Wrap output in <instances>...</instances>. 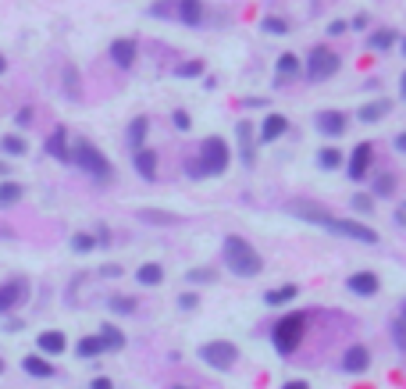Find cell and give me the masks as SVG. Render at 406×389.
Masks as SVG:
<instances>
[{
	"label": "cell",
	"instance_id": "obj_1",
	"mask_svg": "<svg viewBox=\"0 0 406 389\" xmlns=\"http://www.w3.org/2000/svg\"><path fill=\"white\" fill-rule=\"evenodd\" d=\"M289 211L296 218H307L314 225H321V229H328V232H338V236H349V239H360V243H378V232L367 229V225H360L353 218H335L328 211H321L317 203H289Z\"/></svg>",
	"mask_w": 406,
	"mask_h": 389
},
{
	"label": "cell",
	"instance_id": "obj_2",
	"mask_svg": "<svg viewBox=\"0 0 406 389\" xmlns=\"http://www.w3.org/2000/svg\"><path fill=\"white\" fill-rule=\"evenodd\" d=\"M225 264H228L235 275H246V279H253V275L264 272L261 254H256L243 236H225Z\"/></svg>",
	"mask_w": 406,
	"mask_h": 389
},
{
	"label": "cell",
	"instance_id": "obj_3",
	"mask_svg": "<svg viewBox=\"0 0 406 389\" xmlns=\"http://www.w3.org/2000/svg\"><path fill=\"white\" fill-rule=\"evenodd\" d=\"M72 161H75V165L79 168H85V172H90L93 179H100V182H111L114 179V168H111V161H107L97 147H93V143H75V150H72Z\"/></svg>",
	"mask_w": 406,
	"mask_h": 389
},
{
	"label": "cell",
	"instance_id": "obj_4",
	"mask_svg": "<svg viewBox=\"0 0 406 389\" xmlns=\"http://www.w3.org/2000/svg\"><path fill=\"white\" fill-rule=\"evenodd\" d=\"M196 165H200V175H221L228 168V143L221 136H210L200 143V157H196Z\"/></svg>",
	"mask_w": 406,
	"mask_h": 389
},
{
	"label": "cell",
	"instance_id": "obj_5",
	"mask_svg": "<svg viewBox=\"0 0 406 389\" xmlns=\"http://www.w3.org/2000/svg\"><path fill=\"white\" fill-rule=\"evenodd\" d=\"M299 336H303V315H285V318L271 329V339H274V346H278V354H285V357L299 346Z\"/></svg>",
	"mask_w": 406,
	"mask_h": 389
},
{
	"label": "cell",
	"instance_id": "obj_6",
	"mask_svg": "<svg viewBox=\"0 0 406 389\" xmlns=\"http://www.w3.org/2000/svg\"><path fill=\"white\" fill-rule=\"evenodd\" d=\"M338 72V54H332L328 47H314L310 50V61H307V79L310 83H325Z\"/></svg>",
	"mask_w": 406,
	"mask_h": 389
},
{
	"label": "cell",
	"instance_id": "obj_7",
	"mask_svg": "<svg viewBox=\"0 0 406 389\" xmlns=\"http://www.w3.org/2000/svg\"><path fill=\"white\" fill-rule=\"evenodd\" d=\"M200 357H203V364L218 368V372H228V368L235 364V357H239V350H235L228 339H214V343L200 346Z\"/></svg>",
	"mask_w": 406,
	"mask_h": 389
},
{
	"label": "cell",
	"instance_id": "obj_8",
	"mask_svg": "<svg viewBox=\"0 0 406 389\" xmlns=\"http://www.w3.org/2000/svg\"><path fill=\"white\" fill-rule=\"evenodd\" d=\"M26 293H29V282H26V279H8V282H0V315L14 311V307L26 300Z\"/></svg>",
	"mask_w": 406,
	"mask_h": 389
},
{
	"label": "cell",
	"instance_id": "obj_9",
	"mask_svg": "<svg viewBox=\"0 0 406 389\" xmlns=\"http://www.w3.org/2000/svg\"><path fill=\"white\" fill-rule=\"evenodd\" d=\"M371 143H356V150H353V157H349V179H363L367 175V168H371Z\"/></svg>",
	"mask_w": 406,
	"mask_h": 389
},
{
	"label": "cell",
	"instance_id": "obj_10",
	"mask_svg": "<svg viewBox=\"0 0 406 389\" xmlns=\"http://www.w3.org/2000/svg\"><path fill=\"white\" fill-rule=\"evenodd\" d=\"M367 364H371L367 346H349V350H346V357H342V368H346V372H353V375L367 372Z\"/></svg>",
	"mask_w": 406,
	"mask_h": 389
},
{
	"label": "cell",
	"instance_id": "obj_11",
	"mask_svg": "<svg viewBox=\"0 0 406 389\" xmlns=\"http://www.w3.org/2000/svg\"><path fill=\"white\" fill-rule=\"evenodd\" d=\"M111 57H114L118 68H132L136 65V43H132V39H114V43H111Z\"/></svg>",
	"mask_w": 406,
	"mask_h": 389
},
{
	"label": "cell",
	"instance_id": "obj_12",
	"mask_svg": "<svg viewBox=\"0 0 406 389\" xmlns=\"http://www.w3.org/2000/svg\"><path fill=\"white\" fill-rule=\"evenodd\" d=\"M349 290H353L356 297H374V293H378V275H374V272H356V275H349Z\"/></svg>",
	"mask_w": 406,
	"mask_h": 389
},
{
	"label": "cell",
	"instance_id": "obj_13",
	"mask_svg": "<svg viewBox=\"0 0 406 389\" xmlns=\"http://www.w3.org/2000/svg\"><path fill=\"white\" fill-rule=\"evenodd\" d=\"M289 129V118L285 114H267L264 121H261V143H271V139H278Z\"/></svg>",
	"mask_w": 406,
	"mask_h": 389
},
{
	"label": "cell",
	"instance_id": "obj_14",
	"mask_svg": "<svg viewBox=\"0 0 406 389\" xmlns=\"http://www.w3.org/2000/svg\"><path fill=\"white\" fill-rule=\"evenodd\" d=\"M317 129L325 132V136H342V132H346V114H338V111L317 114Z\"/></svg>",
	"mask_w": 406,
	"mask_h": 389
},
{
	"label": "cell",
	"instance_id": "obj_15",
	"mask_svg": "<svg viewBox=\"0 0 406 389\" xmlns=\"http://www.w3.org/2000/svg\"><path fill=\"white\" fill-rule=\"evenodd\" d=\"M389 111H392L389 100H371V104H363V108L356 111V121H367V126H374V121H381Z\"/></svg>",
	"mask_w": 406,
	"mask_h": 389
},
{
	"label": "cell",
	"instance_id": "obj_16",
	"mask_svg": "<svg viewBox=\"0 0 406 389\" xmlns=\"http://www.w3.org/2000/svg\"><path fill=\"white\" fill-rule=\"evenodd\" d=\"M36 346L43 354H64V346H68V339H64V332L50 329V332H39L36 336Z\"/></svg>",
	"mask_w": 406,
	"mask_h": 389
},
{
	"label": "cell",
	"instance_id": "obj_17",
	"mask_svg": "<svg viewBox=\"0 0 406 389\" xmlns=\"http://www.w3.org/2000/svg\"><path fill=\"white\" fill-rule=\"evenodd\" d=\"M21 368H26V375H32V379H54V364L43 361L39 354H29L21 361Z\"/></svg>",
	"mask_w": 406,
	"mask_h": 389
},
{
	"label": "cell",
	"instance_id": "obj_18",
	"mask_svg": "<svg viewBox=\"0 0 406 389\" xmlns=\"http://www.w3.org/2000/svg\"><path fill=\"white\" fill-rule=\"evenodd\" d=\"M179 18L185 26H200L203 22V0H179Z\"/></svg>",
	"mask_w": 406,
	"mask_h": 389
},
{
	"label": "cell",
	"instance_id": "obj_19",
	"mask_svg": "<svg viewBox=\"0 0 406 389\" xmlns=\"http://www.w3.org/2000/svg\"><path fill=\"white\" fill-rule=\"evenodd\" d=\"M47 154L57 157V161H72V150H68V132L57 129L50 139H47Z\"/></svg>",
	"mask_w": 406,
	"mask_h": 389
},
{
	"label": "cell",
	"instance_id": "obj_20",
	"mask_svg": "<svg viewBox=\"0 0 406 389\" xmlns=\"http://www.w3.org/2000/svg\"><path fill=\"white\" fill-rule=\"evenodd\" d=\"M26 197V190H21V182H11V179H4L0 182V208H14V203Z\"/></svg>",
	"mask_w": 406,
	"mask_h": 389
},
{
	"label": "cell",
	"instance_id": "obj_21",
	"mask_svg": "<svg viewBox=\"0 0 406 389\" xmlns=\"http://www.w3.org/2000/svg\"><path fill=\"white\" fill-rule=\"evenodd\" d=\"M136 168H139V175L143 179H157V154L154 150H136Z\"/></svg>",
	"mask_w": 406,
	"mask_h": 389
},
{
	"label": "cell",
	"instance_id": "obj_22",
	"mask_svg": "<svg viewBox=\"0 0 406 389\" xmlns=\"http://www.w3.org/2000/svg\"><path fill=\"white\" fill-rule=\"evenodd\" d=\"M235 132H239V147H243V161H246V165H253V121H239V129H235Z\"/></svg>",
	"mask_w": 406,
	"mask_h": 389
},
{
	"label": "cell",
	"instance_id": "obj_23",
	"mask_svg": "<svg viewBox=\"0 0 406 389\" xmlns=\"http://www.w3.org/2000/svg\"><path fill=\"white\" fill-rule=\"evenodd\" d=\"M100 343H103V350H121V346H125V336L114 329L111 321H103V325H100Z\"/></svg>",
	"mask_w": 406,
	"mask_h": 389
},
{
	"label": "cell",
	"instance_id": "obj_24",
	"mask_svg": "<svg viewBox=\"0 0 406 389\" xmlns=\"http://www.w3.org/2000/svg\"><path fill=\"white\" fill-rule=\"evenodd\" d=\"M136 279H139L143 286H161V282H164V268H161V264H154V261H150V264H139Z\"/></svg>",
	"mask_w": 406,
	"mask_h": 389
},
{
	"label": "cell",
	"instance_id": "obj_25",
	"mask_svg": "<svg viewBox=\"0 0 406 389\" xmlns=\"http://www.w3.org/2000/svg\"><path fill=\"white\" fill-rule=\"evenodd\" d=\"M139 218H143L146 225H182V218H179V215L154 211V208H143V211H139Z\"/></svg>",
	"mask_w": 406,
	"mask_h": 389
},
{
	"label": "cell",
	"instance_id": "obj_26",
	"mask_svg": "<svg viewBox=\"0 0 406 389\" xmlns=\"http://www.w3.org/2000/svg\"><path fill=\"white\" fill-rule=\"evenodd\" d=\"M146 129H150V121H146V118H136L132 126H128V147H132V150H143Z\"/></svg>",
	"mask_w": 406,
	"mask_h": 389
},
{
	"label": "cell",
	"instance_id": "obj_27",
	"mask_svg": "<svg viewBox=\"0 0 406 389\" xmlns=\"http://www.w3.org/2000/svg\"><path fill=\"white\" fill-rule=\"evenodd\" d=\"M75 354H79V357H100V354H103L100 336H82L79 346H75Z\"/></svg>",
	"mask_w": 406,
	"mask_h": 389
},
{
	"label": "cell",
	"instance_id": "obj_28",
	"mask_svg": "<svg viewBox=\"0 0 406 389\" xmlns=\"http://www.w3.org/2000/svg\"><path fill=\"white\" fill-rule=\"evenodd\" d=\"M0 150L11 154V157H21L29 147H26V139H21V136H4V139H0Z\"/></svg>",
	"mask_w": 406,
	"mask_h": 389
},
{
	"label": "cell",
	"instance_id": "obj_29",
	"mask_svg": "<svg viewBox=\"0 0 406 389\" xmlns=\"http://www.w3.org/2000/svg\"><path fill=\"white\" fill-rule=\"evenodd\" d=\"M299 290H296V286H282V290H271L264 300H267V307H278V303H289L292 297H296Z\"/></svg>",
	"mask_w": 406,
	"mask_h": 389
},
{
	"label": "cell",
	"instance_id": "obj_30",
	"mask_svg": "<svg viewBox=\"0 0 406 389\" xmlns=\"http://www.w3.org/2000/svg\"><path fill=\"white\" fill-rule=\"evenodd\" d=\"M296 72H299L296 54H282V57H278V75H282V79H292Z\"/></svg>",
	"mask_w": 406,
	"mask_h": 389
},
{
	"label": "cell",
	"instance_id": "obj_31",
	"mask_svg": "<svg viewBox=\"0 0 406 389\" xmlns=\"http://www.w3.org/2000/svg\"><path fill=\"white\" fill-rule=\"evenodd\" d=\"M97 236H90V232H79V236H72V250H79V254H90L93 247H97Z\"/></svg>",
	"mask_w": 406,
	"mask_h": 389
},
{
	"label": "cell",
	"instance_id": "obj_32",
	"mask_svg": "<svg viewBox=\"0 0 406 389\" xmlns=\"http://www.w3.org/2000/svg\"><path fill=\"white\" fill-rule=\"evenodd\" d=\"M392 43H396V32H392V29H381V32L371 36V47H374V50H389Z\"/></svg>",
	"mask_w": 406,
	"mask_h": 389
},
{
	"label": "cell",
	"instance_id": "obj_33",
	"mask_svg": "<svg viewBox=\"0 0 406 389\" xmlns=\"http://www.w3.org/2000/svg\"><path fill=\"white\" fill-rule=\"evenodd\" d=\"M111 311L114 315H132L136 311V300L132 297H111Z\"/></svg>",
	"mask_w": 406,
	"mask_h": 389
},
{
	"label": "cell",
	"instance_id": "obj_34",
	"mask_svg": "<svg viewBox=\"0 0 406 389\" xmlns=\"http://www.w3.org/2000/svg\"><path fill=\"white\" fill-rule=\"evenodd\" d=\"M317 161H321V168H338V165H342V154H338L335 147H328V150L317 154Z\"/></svg>",
	"mask_w": 406,
	"mask_h": 389
},
{
	"label": "cell",
	"instance_id": "obj_35",
	"mask_svg": "<svg viewBox=\"0 0 406 389\" xmlns=\"http://www.w3.org/2000/svg\"><path fill=\"white\" fill-rule=\"evenodd\" d=\"M392 190H396V179H392V175H378V179H374V193H378V197H389Z\"/></svg>",
	"mask_w": 406,
	"mask_h": 389
},
{
	"label": "cell",
	"instance_id": "obj_36",
	"mask_svg": "<svg viewBox=\"0 0 406 389\" xmlns=\"http://www.w3.org/2000/svg\"><path fill=\"white\" fill-rule=\"evenodd\" d=\"M218 275H214V268H192L185 272V282H214Z\"/></svg>",
	"mask_w": 406,
	"mask_h": 389
},
{
	"label": "cell",
	"instance_id": "obj_37",
	"mask_svg": "<svg viewBox=\"0 0 406 389\" xmlns=\"http://www.w3.org/2000/svg\"><path fill=\"white\" fill-rule=\"evenodd\" d=\"M175 75H179V79H196V75H203V61H189V65H182Z\"/></svg>",
	"mask_w": 406,
	"mask_h": 389
},
{
	"label": "cell",
	"instance_id": "obj_38",
	"mask_svg": "<svg viewBox=\"0 0 406 389\" xmlns=\"http://www.w3.org/2000/svg\"><path fill=\"white\" fill-rule=\"evenodd\" d=\"M353 211H356V215H371V211H374V208H371V197H367V193H356V197H353Z\"/></svg>",
	"mask_w": 406,
	"mask_h": 389
},
{
	"label": "cell",
	"instance_id": "obj_39",
	"mask_svg": "<svg viewBox=\"0 0 406 389\" xmlns=\"http://www.w3.org/2000/svg\"><path fill=\"white\" fill-rule=\"evenodd\" d=\"M64 86H68V97H79V72L75 68L64 72Z\"/></svg>",
	"mask_w": 406,
	"mask_h": 389
},
{
	"label": "cell",
	"instance_id": "obj_40",
	"mask_svg": "<svg viewBox=\"0 0 406 389\" xmlns=\"http://www.w3.org/2000/svg\"><path fill=\"white\" fill-rule=\"evenodd\" d=\"M14 126H21V129L32 126V108H21V111L14 114Z\"/></svg>",
	"mask_w": 406,
	"mask_h": 389
},
{
	"label": "cell",
	"instance_id": "obj_41",
	"mask_svg": "<svg viewBox=\"0 0 406 389\" xmlns=\"http://www.w3.org/2000/svg\"><path fill=\"white\" fill-rule=\"evenodd\" d=\"M264 29H267V32H285L289 26L282 22V18H264Z\"/></svg>",
	"mask_w": 406,
	"mask_h": 389
},
{
	"label": "cell",
	"instance_id": "obj_42",
	"mask_svg": "<svg viewBox=\"0 0 406 389\" xmlns=\"http://www.w3.org/2000/svg\"><path fill=\"white\" fill-rule=\"evenodd\" d=\"M396 339H399V346H403V350H406V321H396Z\"/></svg>",
	"mask_w": 406,
	"mask_h": 389
},
{
	"label": "cell",
	"instance_id": "obj_43",
	"mask_svg": "<svg viewBox=\"0 0 406 389\" xmlns=\"http://www.w3.org/2000/svg\"><path fill=\"white\" fill-rule=\"evenodd\" d=\"M192 121H189V114L185 111H175V129H189Z\"/></svg>",
	"mask_w": 406,
	"mask_h": 389
},
{
	"label": "cell",
	"instance_id": "obj_44",
	"mask_svg": "<svg viewBox=\"0 0 406 389\" xmlns=\"http://www.w3.org/2000/svg\"><path fill=\"white\" fill-rule=\"evenodd\" d=\"M90 389H114V386H111V379H93Z\"/></svg>",
	"mask_w": 406,
	"mask_h": 389
},
{
	"label": "cell",
	"instance_id": "obj_45",
	"mask_svg": "<svg viewBox=\"0 0 406 389\" xmlns=\"http://www.w3.org/2000/svg\"><path fill=\"white\" fill-rule=\"evenodd\" d=\"M328 32H332V36H338V32H346V22H332V26H328Z\"/></svg>",
	"mask_w": 406,
	"mask_h": 389
},
{
	"label": "cell",
	"instance_id": "obj_46",
	"mask_svg": "<svg viewBox=\"0 0 406 389\" xmlns=\"http://www.w3.org/2000/svg\"><path fill=\"white\" fill-rule=\"evenodd\" d=\"M396 150H403V154H406V132H403V136H396Z\"/></svg>",
	"mask_w": 406,
	"mask_h": 389
},
{
	"label": "cell",
	"instance_id": "obj_47",
	"mask_svg": "<svg viewBox=\"0 0 406 389\" xmlns=\"http://www.w3.org/2000/svg\"><path fill=\"white\" fill-rule=\"evenodd\" d=\"M285 389H310V386H307V382H289Z\"/></svg>",
	"mask_w": 406,
	"mask_h": 389
},
{
	"label": "cell",
	"instance_id": "obj_48",
	"mask_svg": "<svg viewBox=\"0 0 406 389\" xmlns=\"http://www.w3.org/2000/svg\"><path fill=\"white\" fill-rule=\"evenodd\" d=\"M4 68H8V61H4V57H0V72H4Z\"/></svg>",
	"mask_w": 406,
	"mask_h": 389
},
{
	"label": "cell",
	"instance_id": "obj_49",
	"mask_svg": "<svg viewBox=\"0 0 406 389\" xmlns=\"http://www.w3.org/2000/svg\"><path fill=\"white\" fill-rule=\"evenodd\" d=\"M403 97H406V72H403Z\"/></svg>",
	"mask_w": 406,
	"mask_h": 389
},
{
	"label": "cell",
	"instance_id": "obj_50",
	"mask_svg": "<svg viewBox=\"0 0 406 389\" xmlns=\"http://www.w3.org/2000/svg\"><path fill=\"white\" fill-rule=\"evenodd\" d=\"M4 175H8V168H4V165H0V179H4Z\"/></svg>",
	"mask_w": 406,
	"mask_h": 389
},
{
	"label": "cell",
	"instance_id": "obj_51",
	"mask_svg": "<svg viewBox=\"0 0 406 389\" xmlns=\"http://www.w3.org/2000/svg\"><path fill=\"white\" fill-rule=\"evenodd\" d=\"M0 375H4V357H0Z\"/></svg>",
	"mask_w": 406,
	"mask_h": 389
},
{
	"label": "cell",
	"instance_id": "obj_52",
	"mask_svg": "<svg viewBox=\"0 0 406 389\" xmlns=\"http://www.w3.org/2000/svg\"><path fill=\"white\" fill-rule=\"evenodd\" d=\"M171 389H185V386H171Z\"/></svg>",
	"mask_w": 406,
	"mask_h": 389
},
{
	"label": "cell",
	"instance_id": "obj_53",
	"mask_svg": "<svg viewBox=\"0 0 406 389\" xmlns=\"http://www.w3.org/2000/svg\"><path fill=\"white\" fill-rule=\"evenodd\" d=\"M403 50H406V39H403Z\"/></svg>",
	"mask_w": 406,
	"mask_h": 389
},
{
	"label": "cell",
	"instance_id": "obj_54",
	"mask_svg": "<svg viewBox=\"0 0 406 389\" xmlns=\"http://www.w3.org/2000/svg\"><path fill=\"white\" fill-rule=\"evenodd\" d=\"M403 315H406V303H403Z\"/></svg>",
	"mask_w": 406,
	"mask_h": 389
}]
</instances>
